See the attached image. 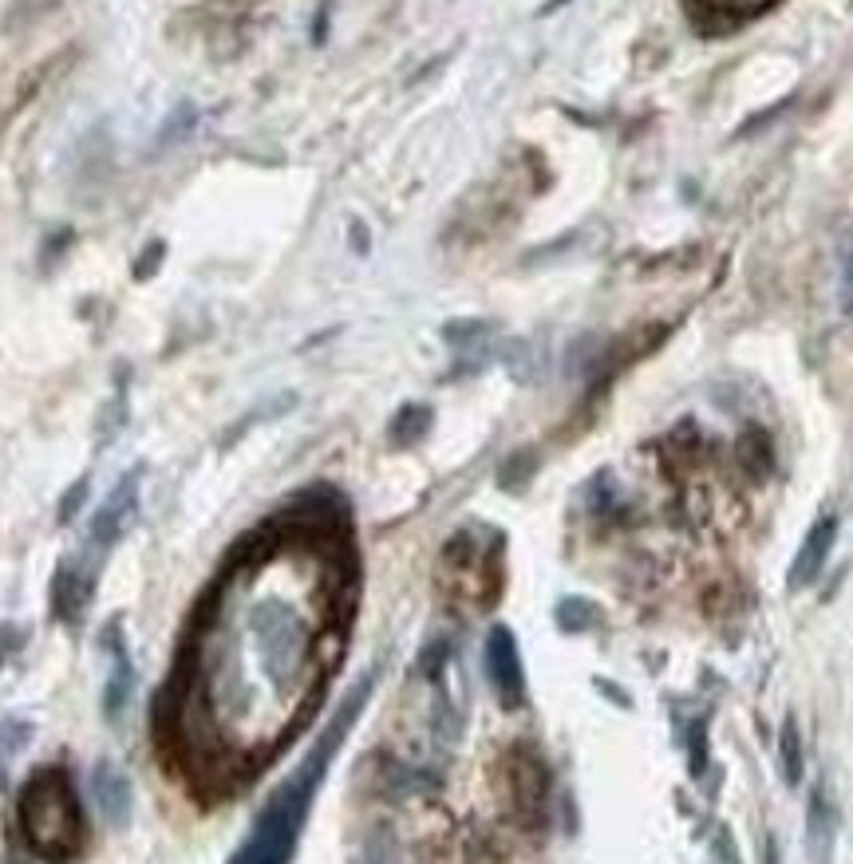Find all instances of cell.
<instances>
[{"label": "cell", "mask_w": 853, "mask_h": 864, "mask_svg": "<svg viewBox=\"0 0 853 864\" xmlns=\"http://www.w3.org/2000/svg\"><path fill=\"white\" fill-rule=\"evenodd\" d=\"M20 833L36 856L63 864L84 848V809L60 766H40L20 789Z\"/></svg>", "instance_id": "7a4b0ae2"}, {"label": "cell", "mask_w": 853, "mask_h": 864, "mask_svg": "<svg viewBox=\"0 0 853 864\" xmlns=\"http://www.w3.org/2000/svg\"><path fill=\"white\" fill-rule=\"evenodd\" d=\"M28 735H32V726L28 723H17V718L0 723V750H20V746L28 743Z\"/></svg>", "instance_id": "4fadbf2b"}, {"label": "cell", "mask_w": 853, "mask_h": 864, "mask_svg": "<svg viewBox=\"0 0 853 864\" xmlns=\"http://www.w3.org/2000/svg\"><path fill=\"white\" fill-rule=\"evenodd\" d=\"M84 498H88V482H76L68 490V498L60 502V521H71L79 513V505H84Z\"/></svg>", "instance_id": "5bb4252c"}, {"label": "cell", "mask_w": 853, "mask_h": 864, "mask_svg": "<svg viewBox=\"0 0 853 864\" xmlns=\"http://www.w3.org/2000/svg\"><path fill=\"white\" fill-rule=\"evenodd\" d=\"M0 659H4V651H0Z\"/></svg>", "instance_id": "d6986e66"}, {"label": "cell", "mask_w": 853, "mask_h": 864, "mask_svg": "<svg viewBox=\"0 0 853 864\" xmlns=\"http://www.w3.org/2000/svg\"><path fill=\"white\" fill-rule=\"evenodd\" d=\"M426 426H431V411H426V406H403L400 419L392 423V439L415 442L419 434H426Z\"/></svg>", "instance_id": "9c48e42d"}, {"label": "cell", "mask_w": 853, "mask_h": 864, "mask_svg": "<svg viewBox=\"0 0 853 864\" xmlns=\"http://www.w3.org/2000/svg\"><path fill=\"white\" fill-rule=\"evenodd\" d=\"M96 789H99V797H104L107 809H115V805H122V809H127V782H122L111 766H99Z\"/></svg>", "instance_id": "8fae6325"}, {"label": "cell", "mask_w": 853, "mask_h": 864, "mask_svg": "<svg viewBox=\"0 0 853 864\" xmlns=\"http://www.w3.org/2000/svg\"><path fill=\"white\" fill-rule=\"evenodd\" d=\"M143 253H147V257H143L139 261V268H135V277H147V273H155V268H158V261H163V242H155V245H147V249H143Z\"/></svg>", "instance_id": "2e32d148"}, {"label": "cell", "mask_w": 853, "mask_h": 864, "mask_svg": "<svg viewBox=\"0 0 853 864\" xmlns=\"http://www.w3.org/2000/svg\"><path fill=\"white\" fill-rule=\"evenodd\" d=\"M194 122H198V107L186 99V104H178L175 111H170V119L163 122V130H158V147H170L175 139H186L194 130Z\"/></svg>", "instance_id": "ba28073f"}, {"label": "cell", "mask_w": 853, "mask_h": 864, "mask_svg": "<svg viewBox=\"0 0 853 864\" xmlns=\"http://www.w3.org/2000/svg\"><path fill=\"white\" fill-rule=\"evenodd\" d=\"M715 4H727V9H732V4H739V0H715ZM747 4L755 9V4H766V0H747Z\"/></svg>", "instance_id": "ac0fdd59"}, {"label": "cell", "mask_w": 853, "mask_h": 864, "mask_svg": "<svg viewBox=\"0 0 853 864\" xmlns=\"http://www.w3.org/2000/svg\"><path fill=\"white\" fill-rule=\"evenodd\" d=\"M127 695H131V664H127V651H119V664H115V679H111V687H107V715L122 710Z\"/></svg>", "instance_id": "30bf717a"}, {"label": "cell", "mask_w": 853, "mask_h": 864, "mask_svg": "<svg viewBox=\"0 0 853 864\" xmlns=\"http://www.w3.org/2000/svg\"><path fill=\"white\" fill-rule=\"evenodd\" d=\"M367 687L372 684H360V691L344 703V715H340L336 723L329 726V735L313 746V754L305 758L301 774H296L293 782H285V786L277 789V797L265 805V813L257 817V825H253V837L245 841L242 856H237L234 864H285L288 861V853H293V845H296V833L305 825V813H308V802H313L316 782L324 778V766H329L332 750L340 746L349 723L360 715V703H364Z\"/></svg>", "instance_id": "6da1fadb"}, {"label": "cell", "mask_w": 853, "mask_h": 864, "mask_svg": "<svg viewBox=\"0 0 853 864\" xmlns=\"http://www.w3.org/2000/svg\"><path fill=\"white\" fill-rule=\"evenodd\" d=\"M88 597H91V580L79 569H71V564H60L52 577V616L56 620L71 624L84 608H88Z\"/></svg>", "instance_id": "8992f818"}, {"label": "cell", "mask_w": 853, "mask_h": 864, "mask_svg": "<svg viewBox=\"0 0 853 864\" xmlns=\"http://www.w3.org/2000/svg\"><path fill=\"white\" fill-rule=\"evenodd\" d=\"M135 505H139V470H131V474L122 478V482L111 490V498L99 505V513L91 518V541L96 544L119 541V533L127 529V521L135 518Z\"/></svg>", "instance_id": "3957f363"}, {"label": "cell", "mask_w": 853, "mask_h": 864, "mask_svg": "<svg viewBox=\"0 0 853 864\" xmlns=\"http://www.w3.org/2000/svg\"><path fill=\"white\" fill-rule=\"evenodd\" d=\"M783 769H786V782H798L802 754H798V730H794V723H786L783 730Z\"/></svg>", "instance_id": "7c38bea8"}, {"label": "cell", "mask_w": 853, "mask_h": 864, "mask_svg": "<svg viewBox=\"0 0 853 864\" xmlns=\"http://www.w3.org/2000/svg\"><path fill=\"white\" fill-rule=\"evenodd\" d=\"M56 0H17V9L24 12V17H40L45 9H52Z\"/></svg>", "instance_id": "e0dca14e"}, {"label": "cell", "mask_w": 853, "mask_h": 864, "mask_svg": "<svg viewBox=\"0 0 853 864\" xmlns=\"http://www.w3.org/2000/svg\"><path fill=\"white\" fill-rule=\"evenodd\" d=\"M842 312L845 316H853V245L842 261Z\"/></svg>", "instance_id": "9a60e30c"}, {"label": "cell", "mask_w": 853, "mask_h": 864, "mask_svg": "<svg viewBox=\"0 0 853 864\" xmlns=\"http://www.w3.org/2000/svg\"><path fill=\"white\" fill-rule=\"evenodd\" d=\"M834 829H837L834 805H830V797L822 794V789H814V797H810V845H814V856H818V864L830 861Z\"/></svg>", "instance_id": "52a82bcc"}, {"label": "cell", "mask_w": 853, "mask_h": 864, "mask_svg": "<svg viewBox=\"0 0 853 864\" xmlns=\"http://www.w3.org/2000/svg\"><path fill=\"white\" fill-rule=\"evenodd\" d=\"M834 541H837V518H818L814 526H810L806 541H802V549L794 553V561H791V588H806L822 577Z\"/></svg>", "instance_id": "277c9868"}, {"label": "cell", "mask_w": 853, "mask_h": 864, "mask_svg": "<svg viewBox=\"0 0 853 864\" xmlns=\"http://www.w3.org/2000/svg\"><path fill=\"white\" fill-rule=\"evenodd\" d=\"M487 664H490V679H494L498 695H502L510 707L522 703V659H518V648H514V636L506 628H494L490 631V644H487Z\"/></svg>", "instance_id": "5b68a950"}]
</instances>
